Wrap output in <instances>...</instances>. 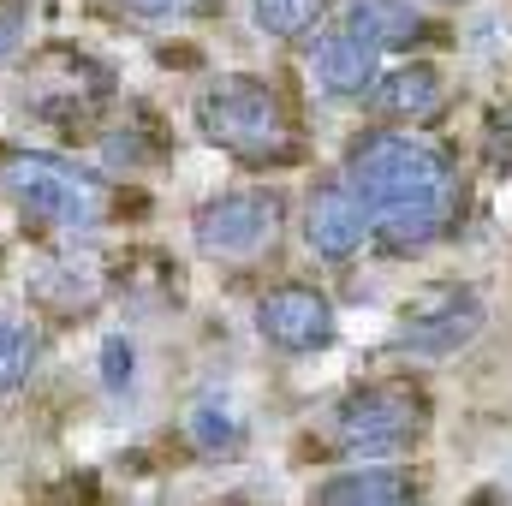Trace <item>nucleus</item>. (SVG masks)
Listing matches in <instances>:
<instances>
[{
  "instance_id": "nucleus-3",
  "label": "nucleus",
  "mask_w": 512,
  "mask_h": 506,
  "mask_svg": "<svg viewBox=\"0 0 512 506\" xmlns=\"http://www.w3.org/2000/svg\"><path fill=\"white\" fill-rule=\"evenodd\" d=\"M197 131L251 161V167H274V161H292V120L280 108V96L262 84V78H221L197 96Z\"/></svg>"
},
{
  "instance_id": "nucleus-12",
  "label": "nucleus",
  "mask_w": 512,
  "mask_h": 506,
  "mask_svg": "<svg viewBox=\"0 0 512 506\" xmlns=\"http://www.w3.org/2000/svg\"><path fill=\"white\" fill-rule=\"evenodd\" d=\"M185 441H191L197 453H239V447H245V417H239L233 405H221V399H203V405H191V417H185Z\"/></svg>"
},
{
  "instance_id": "nucleus-16",
  "label": "nucleus",
  "mask_w": 512,
  "mask_h": 506,
  "mask_svg": "<svg viewBox=\"0 0 512 506\" xmlns=\"http://www.w3.org/2000/svg\"><path fill=\"white\" fill-rule=\"evenodd\" d=\"M120 12L131 18H149V24H167V18H197V12H209V0H114Z\"/></svg>"
},
{
  "instance_id": "nucleus-5",
  "label": "nucleus",
  "mask_w": 512,
  "mask_h": 506,
  "mask_svg": "<svg viewBox=\"0 0 512 506\" xmlns=\"http://www.w3.org/2000/svg\"><path fill=\"white\" fill-rule=\"evenodd\" d=\"M280 233V203L268 191H221L191 215V245L209 262H256Z\"/></svg>"
},
{
  "instance_id": "nucleus-15",
  "label": "nucleus",
  "mask_w": 512,
  "mask_h": 506,
  "mask_svg": "<svg viewBox=\"0 0 512 506\" xmlns=\"http://www.w3.org/2000/svg\"><path fill=\"white\" fill-rule=\"evenodd\" d=\"M358 6H364V18L376 24L382 48H411V42L423 36V12H417L411 0H358Z\"/></svg>"
},
{
  "instance_id": "nucleus-17",
  "label": "nucleus",
  "mask_w": 512,
  "mask_h": 506,
  "mask_svg": "<svg viewBox=\"0 0 512 506\" xmlns=\"http://www.w3.org/2000/svg\"><path fill=\"white\" fill-rule=\"evenodd\" d=\"M30 36V6L24 0H0V60H12Z\"/></svg>"
},
{
  "instance_id": "nucleus-10",
  "label": "nucleus",
  "mask_w": 512,
  "mask_h": 506,
  "mask_svg": "<svg viewBox=\"0 0 512 506\" xmlns=\"http://www.w3.org/2000/svg\"><path fill=\"white\" fill-rule=\"evenodd\" d=\"M441 72L435 66H399V72H382L376 84H370V108L382 114V120H405V126H423L429 114H441Z\"/></svg>"
},
{
  "instance_id": "nucleus-9",
  "label": "nucleus",
  "mask_w": 512,
  "mask_h": 506,
  "mask_svg": "<svg viewBox=\"0 0 512 506\" xmlns=\"http://www.w3.org/2000/svg\"><path fill=\"white\" fill-rule=\"evenodd\" d=\"M370 239V209L358 203V191L346 179H328L310 191L304 203V245L322 262H352Z\"/></svg>"
},
{
  "instance_id": "nucleus-18",
  "label": "nucleus",
  "mask_w": 512,
  "mask_h": 506,
  "mask_svg": "<svg viewBox=\"0 0 512 506\" xmlns=\"http://www.w3.org/2000/svg\"><path fill=\"white\" fill-rule=\"evenodd\" d=\"M102 358H108V387H114V393H120V387H131V340H120V334H114V340L102 346Z\"/></svg>"
},
{
  "instance_id": "nucleus-4",
  "label": "nucleus",
  "mask_w": 512,
  "mask_h": 506,
  "mask_svg": "<svg viewBox=\"0 0 512 506\" xmlns=\"http://www.w3.org/2000/svg\"><path fill=\"white\" fill-rule=\"evenodd\" d=\"M334 447L352 453V459H387V453H405L423 429V399L399 381H370V387H352L340 405H334Z\"/></svg>"
},
{
  "instance_id": "nucleus-1",
  "label": "nucleus",
  "mask_w": 512,
  "mask_h": 506,
  "mask_svg": "<svg viewBox=\"0 0 512 506\" xmlns=\"http://www.w3.org/2000/svg\"><path fill=\"white\" fill-rule=\"evenodd\" d=\"M358 203L370 209V233L387 251H423L435 245L453 215H459V173L453 161L411 137V131H364L346 149V173H340Z\"/></svg>"
},
{
  "instance_id": "nucleus-8",
  "label": "nucleus",
  "mask_w": 512,
  "mask_h": 506,
  "mask_svg": "<svg viewBox=\"0 0 512 506\" xmlns=\"http://www.w3.org/2000/svg\"><path fill=\"white\" fill-rule=\"evenodd\" d=\"M256 334H262V346H274L286 358H310L334 340V304H328V292L298 286V280L274 286L256 298Z\"/></svg>"
},
{
  "instance_id": "nucleus-2",
  "label": "nucleus",
  "mask_w": 512,
  "mask_h": 506,
  "mask_svg": "<svg viewBox=\"0 0 512 506\" xmlns=\"http://www.w3.org/2000/svg\"><path fill=\"white\" fill-rule=\"evenodd\" d=\"M0 191L12 197V209L48 233H66V239H84L108 221L114 197H108V179L72 155H54V149H24V155H6L0 161Z\"/></svg>"
},
{
  "instance_id": "nucleus-13",
  "label": "nucleus",
  "mask_w": 512,
  "mask_h": 506,
  "mask_svg": "<svg viewBox=\"0 0 512 506\" xmlns=\"http://www.w3.org/2000/svg\"><path fill=\"white\" fill-rule=\"evenodd\" d=\"M322 12H328V0H251V18L280 42H304L322 24Z\"/></svg>"
},
{
  "instance_id": "nucleus-7",
  "label": "nucleus",
  "mask_w": 512,
  "mask_h": 506,
  "mask_svg": "<svg viewBox=\"0 0 512 506\" xmlns=\"http://www.w3.org/2000/svg\"><path fill=\"white\" fill-rule=\"evenodd\" d=\"M382 36H376V24L364 18V6H346V18L316 42V84H322V96H334V102H358V96H370V84L382 78Z\"/></svg>"
},
{
  "instance_id": "nucleus-6",
  "label": "nucleus",
  "mask_w": 512,
  "mask_h": 506,
  "mask_svg": "<svg viewBox=\"0 0 512 506\" xmlns=\"http://www.w3.org/2000/svg\"><path fill=\"white\" fill-rule=\"evenodd\" d=\"M483 322H489L483 298L447 286V292H429V298H417V304L405 310L393 346L411 352V358H453V352H465V346L483 334Z\"/></svg>"
},
{
  "instance_id": "nucleus-14",
  "label": "nucleus",
  "mask_w": 512,
  "mask_h": 506,
  "mask_svg": "<svg viewBox=\"0 0 512 506\" xmlns=\"http://www.w3.org/2000/svg\"><path fill=\"white\" fill-rule=\"evenodd\" d=\"M36 370V328L24 316H0V399L18 393Z\"/></svg>"
},
{
  "instance_id": "nucleus-11",
  "label": "nucleus",
  "mask_w": 512,
  "mask_h": 506,
  "mask_svg": "<svg viewBox=\"0 0 512 506\" xmlns=\"http://www.w3.org/2000/svg\"><path fill=\"white\" fill-rule=\"evenodd\" d=\"M316 501L322 506H399V501H417V483L405 471H387V465H352V471L316 483Z\"/></svg>"
}]
</instances>
